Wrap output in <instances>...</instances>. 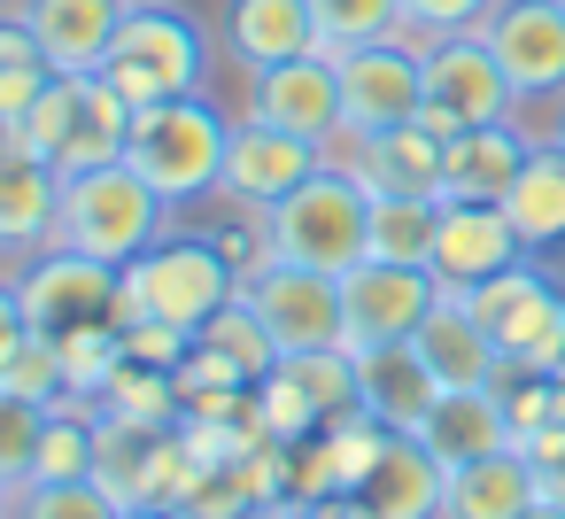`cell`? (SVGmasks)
<instances>
[{
  "label": "cell",
  "instance_id": "cell-39",
  "mask_svg": "<svg viewBox=\"0 0 565 519\" xmlns=\"http://www.w3.org/2000/svg\"><path fill=\"white\" fill-rule=\"evenodd\" d=\"M55 86V71L47 63H32V71H0V117H9V125H24L32 117V102Z\"/></svg>",
  "mask_w": 565,
  "mask_h": 519
},
{
  "label": "cell",
  "instance_id": "cell-37",
  "mask_svg": "<svg viewBox=\"0 0 565 519\" xmlns=\"http://www.w3.org/2000/svg\"><path fill=\"white\" fill-rule=\"evenodd\" d=\"M495 9V0H403V40L434 47L449 32H480V17Z\"/></svg>",
  "mask_w": 565,
  "mask_h": 519
},
{
  "label": "cell",
  "instance_id": "cell-3",
  "mask_svg": "<svg viewBox=\"0 0 565 519\" xmlns=\"http://www.w3.org/2000/svg\"><path fill=\"white\" fill-rule=\"evenodd\" d=\"M171 202L132 171V163H102V171H71L63 179V218H55V248H78L94 264H132L171 233Z\"/></svg>",
  "mask_w": 565,
  "mask_h": 519
},
{
  "label": "cell",
  "instance_id": "cell-1",
  "mask_svg": "<svg viewBox=\"0 0 565 519\" xmlns=\"http://www.w3.org/2000/svg\"><path fill=\"white\" fill-rule=\"evenodd\" d=\"M241 295V264L210 241V233H163L148 256L125 264V295H117V326H186L202 333L225 303Z\"/></svg>",
  "mask_w": 565,
  "mask_h": 519
},
{
  "label": "cell",
  "instance_id": "cell-27",
  "mask_svg": "<svg viewBox=\"0 0 565 519\" xmlns=\"http://www.w3.org/2000/svg\"><path fill=\"white\" fill-rule=\"evenodd\" d=\"M418 442L441 457V465H472L488 449L511 442V411H503V388H449L434 403V419L418 426Z\"/></svg>",
  "mask_w": 565,
  "mask_h": 519
},
{
  "label": "cell",
  "instance_id": "cell-8",
  "mask_svg": "<svg viewBox=\"0 0 565 519\" xmlns=\"http://www.w3.org/2000/svg\"><path fill=\"white\" fill-rule=\"evenodd\" d=\"M418 55H426V109H418V125L434 140H457L472 125L519 117V86L503 78V63H495V47L480 32H449V40L418 47Z\"/></svg>",
  "mask_w": 565,
  "mask_h": 519
},
{
  "label": "cell",
  "instance_id": "cell-24",
  "mask_svg": "<svg viewBox=\"0 0 565 519\" xmlns=\"http://www.w3.org/2000/svg\"><path fill=\"white\" fill-rule=\"evenodd\" d=\"M217 40L241 71H271V63H295L318 47V17H310V0H225Z\"/></svg>",
  "mask_w": 565,
  "mask_h": 519
},
{
  "label": "cell",
  "instance_id": "cell-16",
  "mask_svg": "<svg viewBox=\"0 0 565 519\" xmlns=\"http://www.w3.org/2000/svg\"><path fill=\"white\" fill-rule=\"evenodd\" d=\"M248 117L333 148V140H341V63H333L326 47H310V55H295V63L248 71Z\"/></svg>",
  "mask_w": 565,
  "mask_h": 519
},
{
  "label": "cell",
  "instance_id": "cell-49",
  "mask_svg": "<svg viewBox=\"0 0 565 519\" xmlns=\"http://www.w3.org/2000/svg\"><path fill=\"white\" fill-rule=\"evenodd\" d=\"M125 519H132V511H125Z\"/></svg>",
  "mask_w": 565,
  "mask_h": 519
},
{
  "label": "cell",
  "instance_id": "cell-10",
  "mask_svg": "<svg viewBox=\"0 0 565 519\" xmlns=\"http://www.w3.org/2000/svg\"><path fill=\"white\" fill-rule=\"evenodd\" d=\"M17 295H24V318L40 333H78V326H117V295H125V272L117 264H94L78 248H40L17 264Z\"/></svg>",
  "mask_w": 565,
  "mask_h": 519
},
{
  "label": "cell",
  "instance_id": "cell-13",
  "mask_svg": "<svg viewBox=\"0 0 565 519\" xmlns=\"http://www.w3.org/2000/svg\"><path fill=\"white\" fill-rule=\"evenodd\" d=\"M256 403H264V426H271L279 442L318 434V426H333L341 411H356V357H349V349L279 357V364L256 380Z\"/></svg>",
  "mask_w": 565,
  "mask_h": 519
},
{
  "label": "cell",
  "instance_id": "cell-29",
  "mask_svg": "<svg viewBox=\"0 0 565 519\" xmlns=\"http://www.w3.org/2000/svg\"><path fill=\"white\" fill-rule=\"evenodd\" d=\"M94 411H102V419H125V426H163V434H171V426L186 419V395H179V372L125 357V364L109 372V388L94 395Z\"/></svg>",
  "mask_w": 565,
  "mask_h": 519
},
{
  "label": "cell",
  "instance_id": "cell-28",
  "mask_svg": "<svg viewBox=\"0 0 565 519\" xmlns=\"http://www.w3.org/2000/svg\"><path fill=\"white\" fill-rule=\"evenodd\" d=\"M503 218L519 225L526 256H550V248L565 241V148H557V140H534L526 171H519L511 194H503Z\"/></svg>",
  "mask_w": 565,
  "mask_h": 519
},
{
  "label": "cell",
  "instance_id": "cell-48",
  "mask_svg": "<svg viewBox=\"0 0 565 519\" xmlns=\"http://www.w3.org/2000/svg\"><path fill=\"white\" fill-rule=\"evenodd\" d=\"M0 9H17V0H0Z\"/></svg>",
  "mask_w": 565,
  "mask_h": 519
},
{
  "label": "cell",
  "instance_id": "cell-22",
  "mask_svg": "<svg viewBox=\"0 0 565 519\" xmlns=\"http://www.w3.org/2000/svg\"><path fill=\"white\" fill-rule=\"evenodd\" d=\"M55 218H63V171L32 148H9L0 156V264L55 248Z\"/></svg>",
  "mask_w": 565,
  "mask_h": 519
},
{
  "label": "cell",
  "instance_id": "cell-21",
  "mask_svg": "<svg viewBox=\"0 0 565 519\" xmlns=\"http://www.w3.org/2000/svg\"><path fill=\"white\" fill-rule=\"evenodd\" d=\"M411 349L426 357V372H434L441 395L449 388H503V357H495L488 326L472 318V303L457 287H441V303L426 310V326L411 333Z\"/></svg>",
  "mask_w": 565,
  "mask_h": 519
},
{
  "label": "cell",
  "instance_id": "cell-35",
  "mask_svg": "<svg viewBox=\"0 0 565 519\" xmlns=\"http://www.w3.org/2000/svg\"><path fill=\"white\" fill-rule=\"evenodd\" d=\"M117 364H125V326H78V333H63V380H71V395L94 403Z\"/></svg>",
  "mask_w": 565,
  "mask_h": 519
},
{
  "label": "cell",
  "instance_id": "cell-46",
  "mask_svg": "<svg viewBox=\"0 0 565 519\" xmlns=\"http://www.w3.org/2000/svg\"><path fill=\"white\" fill-rule=\"evenodd\" d=\"M9 148H17V125H9V117H0V156H9Z\"/></svg>",
  "mask_w": 565,
  "mask_h": 519
},
{
  "label": "cell",
  "instance_id": "cell-32",
  "mask_svg": "<svg viewBox=\"0 0 565 519\" xmlns=\"http://www.w3.org/2000/svg\"><path fill=\"white\" fill-rule=\"evenodd\" d=\"M194 341H202V349H217L225 364H241L248 380H264V372L279 364V341H271V326L256 318V303H248V295H233V303H225Z\"/></svg>",
  "mask_w": 565,
  "mask_h": 519
},
{
  "label": "cell",
  "instance_id": "cell-5",
  "mask_svg": "<svg viewBox=\"0 0 565 519\" xmlns=\"http://www.w3.org/2000/svg\"><path fill=\"white\" fill-rule=\"evenodd\" d=\"M102 78H109L132 109L202 94V86H210V32H202V17H186L179 0H132V17H125V32H117V47H109Z\"/></svg>",
  "mask_w": 565,
  "mask_h": 519
},
{
  "label": "cell",
  "instance_id": "cell-45",
  "mask_svg": "<svg viewBox=\"0 0 565 519\" xmlns=\"http://www.w3.org/2000/svg\"><path fill=\"white\" fill-rule=\"evenodd\" d=\"M526 519H565V504H534V511H526Z\"/></svg>",
  "mask_w": 565,
  "mask_h": 519
},
{
  "label": "cell",
  "instance_id": "cell-17",
  "mask_svg": "<svg viewBox=\"0 0 565 519\" xmlns=\"http://www.w3.org/2000/svg\"><path fill=\"white\" fill-rule=\"evenodd\" d=\"M441 496H449V465L418 434H387L380 465L341 496V519H441Z\"/></svg>",
  "mask_w": 565,
  "mask_h": 519
},
{
  "label": "cell",
  "instance_id": "cell-36",
  "mask_svg": "<svg viewBox=\"0 0 565 519\" xmlns=\"http://www.w3.org/2000/svg\"><path fill=\"white\" fill-rule=\"evenodd\" d=\"M40 434H47V403H24V395H0V488H24L32 465H40Z\"/></svg>",
  "mask_w": 565,
  "mask_h": 519
},
{
  "label": "cell",
  "instance_id": "cell-15",
  "mask_svg": "<svg viewBox=\"0 0 565 519\" xmlns=\"http://www.w3.org/2000/svg\"><path fill=\"white\" fill-rule=\"evenodd\" d=\"M333 156L318 148V140H302V133H279V125H264V117H241L233 125V156H225V202L233 210H248V218H264L271 202H287L310 171H326Z\"/></svg>",
  "mask_w": 565,
  "mask_h": 519
},
{
  "label": "cell",
  "instance_id": "cell-26",
  "mask_svg": "<svg viewBox=\"0 0 565 519\" xmlns=\"http://www.w3.org/2000/svg\"><path fill=\"white\" fill-rule=\"evenodd\" d=\"M356 403H364L380 426H395V434H418V426L434 419L441 388H434L426 357H418L411 341H395V349H364V357H356Z\"/></svg>",
  "mask_w": 565,
  "mask_h": 519
},
{
  "label": "cell",
  "instance_id": "cell-7",
  "mask_svg": "<svg viewBox=\"0 0 565 519\" xmlns=\"http://www.w3.org/2000/svg\"><path fill=\"white\" fill-rule=\"evenodd\" d=\"M465 303L488 326L503 372H565V287L542 264H511V272L465 287Z\"/></svg>",
  "mask_w": 565,
  "mask_h": 519
},
{
  "label": "cell",
  "instance_id": "cell-38",
  "mask_svg": "<svg viewBox=\"0 0 565 519\" xmlns=\"http://www.w3.org/2000/svg\"><path fill=\"white\" fill-rule=\"evenodd\" d=\"M186 349H194V333H186V326H156V318H148V326H132V333H125V357L163 364V372H179V364H186Z\"/></svg>",
  "mask_w": 565,
  "mask_h": 519
},
{
  "label": "cell",
  "instance_id": "cell-42",
  "mask_svg": "<svg viewBox=\"0 0 565 519\" xmlns=\"http://www.w3.org/2000/svg\"><path fill=\"white\" fill-rule=\"evenodd\" d=\"M32 333V318H24V295H17V272H0V357H9L17 341Z\"/></svg>",
  "mask_w": 565,
  "mask_h": 519
},
{
  "label": "cell",
  "instance_id": "cell-44",
  "mask_svg": "<svg viewBox=\"0 0 565 519\" xmlns=\"http://www.w3.org/2000/svg\"><path fill=\"white\" fill-rule=\"evenodd\" d=\"M550 140H557V148H565V102H557V109H550Z\"/></svg>",
  "mask_w": 565,
  "mask_h": 519
},
{
  "label": "cell",
  "instance_id": "cell-33",
  "mask_svg": "<svg viewBox=\"0 0 565 519\" xmlns=\"http://www.w3.org/2000/svg\"><path fill=\"white\" fill-rule=\"evenodd\" d=\"M503 411L519 449L542 434H565V372H503Z\"/></svg>",
  "mask_w": 565,
  "mask_h": 519
},
{
  "label": "cell",
  "instance_id": "cell-40",
  "mask_svg": "<svg viewBox=\"0 0 565 519\" xmlns=\"http://www.w3.org/2000/svg\"><path fill=\"white\" fill-rule=\"evenodd\" d=\"M32 63H47L40 40H32V24H24L17 9H0V71H32ZM47 71H55V63H47Z\"/></svg>",
  "mask_w": 565,
  "mask_h": 519
},
{
  "label": "cell",
  "instance_id": "cell-9",
  "mask_svg": "<svg viewBox=\"0 0 565 519\" xmlns=\"http://www.w3.org/2000/svg\"><path fill=\"white\" fill-rule=\"evenodd\" d=\"M434 303H441V279H434L426 264L364 256V264L341 272V318H349L341 349H349V357H364V349H395V341H411V333L426 326Z\"/></svg>",
  "mask_w": 565,
  "mask_h": 519
},
{
  "label": "cell",
  "instance_id": "cell-31",
  "mask_svg": "<svg viewBox=\"0 0 565 519\" xmlns=\"http://www.w3.org/2000/svg\"><path fill=\"white\" fill-rule=\"evenodd\" d=\"M318 17V47L326 55H356L380 40H403V0H310Z\"/></svg>",
  "mask_w": 565,
  "mask_h": 519
},
{
  "label": "cell",
  "instance_id": "cell-6",
  "mask_svg": "<svg viewBox=\"0 0 565 519\" xmlns=\"http://www.w3.org/2000/svg\"><path fill=\"white\" fill-rule=\"evenodd\" d=\"M125 140H132V102L94 71V78H63L32 102V117L17 125V148L47 156L63 179L71 171H102V163H125Z\"/></svg>",
  "mask_w": 565,
  "mask_h": 519
},
{
  "label": "cell",
  "instance_id": "cell-18",
  "mask_svg": "<svg viewBox=\"0 0 565 519\" xmlns=\"http://www.w3.org/2000/svg\"><path fill=\"white\" fill-rule=\"evenodd\" d=\"M364 194H434L441 202V140L411 117V125H387V133H341L326 148Z\"/></svg>",
  "mask_w": 565,
  "mask_h": 519
},
{
  "label": "cell",
  "instance_id": "cell-11",
  "mask_svg": "<svg viewBox=\"0 0 565 519\" xmlns=\"http://www.w3.org/2000/svg\"><path fill=\"white\" fill-rule=\"evenodd\" d=\"M480 40L495 47L503 78L519 86V109L565 102V0H495L480 17Z\"/></svg>",
  "mask_w": 565,
  "mask_h": 519
},
{
  "label": "cell",
  "instance_id": "cell-19",
  "mask_svg": "<svg viewBox=\"0 0 565 519\" xmlns=\"http://www.w3.org/2000/svg\"><path fill=\"white\" fill-rule=\"evenodd\" d=\"M511 264H526V241L503 218V202H441V233H434V279L441 287L465 295Z\"/></svg>",
  "mask_w": 565,
  "mask_h": 519
},
{
  "label": "cell",
  "instance_id": "cell-43",
  "mask_svg": "<svg viewBox=\"0 0 565 519\" xmlns=\"http://www.w3.org/2000/svg\"><path fill=\"white\" fill-rule=\"evenodd\" d=\"M256 519H341V504H271Z\"/></svg>",
  "mask_w": 565,
  "mask_h": 519
},
{
  "label": "cell",
  "instance_id": "cell-4",
  "mask_svg": "<svg viewBox=\"0 0 565 519\" xmlns=\"http://www.w3.org/2000/svg\"><path fill=\"white\" fill-rule=\"evenodd\" d=\"M264 248H271V264H302V272H349V264H364L372 256V194L341 171V163H326V171H310L287 202H271L264 218Z\"/></svg>",
  "mask_w": 565,
  "mask_h": 519
},
{
  "label": "cell",
  "instance_id": "cell-20",
  "mask_svg": "<svg viewBox=\"0 0 565 519\" xmlns=\"http://www.w3.org/2000/svg\"><path fill=\"white\" fill-rule=\"evenodd\" d=\"M17 17L32 24L40 55L63 71V78H94L132 17V0H17Z\"/></svg>",
  "mask_w": 565,
  "mask_h": 519
},
{
  "label": "cell",
  "instance_id": "cell-25",
  "mask_svg": "<svg viewBox=\"0 0 565 519\" xmlns=\"http://www.w3.org/2000/svg\"><path fill=\"white\" fill-rule=\"evenodd\" d=\"M542 504V473L519 442L472 457V465H449V496H441V519H526Z\"/></svg>",
  "mask_w": 565,
  "mask_h": 519
},
{
  "label": "cell",
  "instance_id": "cell-12",
  "mask_svg": "<svg viewBox=\"0 0 565 519\" xmlns=\"http://www.w3.org/2000/svg\"><path fill=\"white\" fill-rule=\"evenodd\" d=\"M241 295L256 303V318L271 326L279 357H302V349H341L349 318H341V279L333 272H302V264H264L241 279Z\"/></svg>",
  "mask_w": 565,
  "mask_h": 519
},
{
  "label": "cell",
  "instance_id": "cell-41",
  "mask_svg": "<svg viewBox=\"0 0 565 519\" xmlns=\"http://www.w3.org/2000/svg\"><path fill=\"white\" fill-rule=\"evenodd\" d=\"M526 457H534V473H542V504H565V434L526 442Z\"/></svg>",
  "mask_w": 565,
  "mask_h": 519
},
{
  "label": "cell",
  "instance_id": "cell-34",
  "mask_svg": "<svg viewBox=\"0 0 565 519\" xmlns=\"http://www.w3.org/2000/svg\"><path fill=\"white\" fill-rule=\"evenodd\" d=\"M9 519H125L102 480H32L9 496Z\"/></svg>",
  "mask_w": 565,
  "mask_h": 519
},
{
  "label": "cell",
  "instance_id": "cell-30",
  "mask_svg": "<svg viewBox=\"0 0 565 519\" xmlns=\"http://www.w3.org/2000/svg\"><path fill=\"white\" fill-rule=\"evenodd\" d=\"M434 233H441V202L434 194H372V256L434 272Z\"/></svg>",
  "mask_w": 565,
  "mask_h": 519
},
{
  "label": "cell",
  "instance_id": "cell-23",
  "mask_svg": "<svg viewBox=\"0 0 565 519\" xmlns=\"http://www.w3.org/2000/svg\"><path fill=\"white\" fill-rule=\"evenodd\" d=\"M526 156H534V133L519 117L441 140V202H503L511 179L526 171Z\"/></svg>",
  "mask_w": 565,
  "mask_h": 519
},
{
  "label": "cell",
  "instance_id": "cell-2",
  "mask_svg": "<svg viewBox=\"0 0 565 519\" xmlns=\"http://www.w3.org/2000/svg\"><path fill=\"white\" fill-rule=\"evenodd\" d=\"M225 156H233V117H225L210 94H179V102L132 109L125 163H132L171 210L217 194V187H225Z\"/></svg>",
  "mask_w": 565,
  "mask_h": 519
},
{
  "label": "cell",
  "instance_id": "cell-14",
  "mask_svg": "<svg viewBox=\"0 0 565 519\" xmlns=\"http://www.w3.org/2000/svg\"><path fill=\"white\" fill-rule=\"evenodd\" d=\"M333 63H341V133H387V125H411L426 109L418 40H380V47H356Z\"/></svg>",
  "mask_w": 565,
  "mask_h": 519
},
{
  "label": "cell",
  "instance_id": "cell-47",
  "mask_svg": "<svg viewBox=\"0 0 565 519\" xmlns=\"http://www.w3.org/2000/svg\"><path fill=\"white\" fill-rule=\"evenodd\" d=\"M0 519H9V488H0Z\"/></svg>",
  "mask_w": 565,
  "mask_h": 519
}]
</instances>
